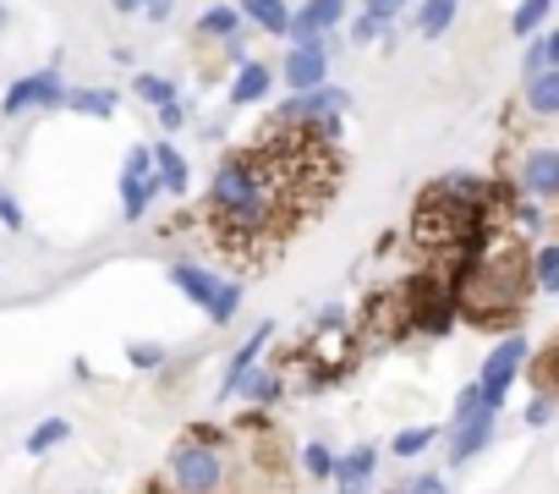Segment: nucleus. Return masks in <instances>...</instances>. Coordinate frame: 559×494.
<instances>
[{
    "instance_id": "9",
    "label": "nucleus",
    "mask_w": 559,
    "mask_h": 494,
    "mask_svg": "<svg viewBox=\"0 0 559 494\" xmlns=\"http://www.w3.org/2000/svg\"><path fill=\"white\" fill-rule=\"evenodd\" d=\"M274 78H286L292 94H308V89H324L330 83V45H292L286 61L274 67Z\"/></svg>"
},
{
    "instance_id": "40",
    "label": "nucleus",
    "mask_w": 559,
    "mask_h": 494,
    "mask_svg": "<svg viewBox=\"0 0 559 494\" xmlns=\"http://www.w3.org/2000/svg\"><path fill=\"white\" fill-rule=\"evenodd\" d=\"M154 121H159V127H165V132H170V138H176V132H181V127H187V105H181V99H176V105H165V110H154Z\"/></svg>"
},
{
    "instance_id": "20",
    "label": "nucleus",
    "mask_w": 559,
    "mask_h": 494,
    "mask_svg": "<svg viewBox=\"0 0 559 494\" xmlns=\"http://www.w3.org/2000/svg\"><path fill=\"white\" fill-rule=\"evenodd\" d=\"M241 28H247V23H241V12H236V7H209V12L198 17V28H192V34H198L203 45H225V39H236Z\"/></svg>"
},
{
    "instance_id": "43",
    "label": "nucleus",
    "mask_w": 559,
    "mask_h": 494,
    "mask_svg": "<svg viewBox=\"0 0 559 494\" xmlns=\"http://www.w3.org/2000/svg\"><path fill=\"white\" fill-rule=\"evenodd\" d=\"M143 494H176V489H170V483H148Z\"/></svg>"
},
{
    "instance_id": "15",
    "label": "nucleus",
    "mask_w": 559,
    "mask_h": 494,
    "mask_svg": "<svg viewBox=\"0 0 559 494\" xmlns=\"http://www.w3.org/2000/svg\"><path fill=\"white\" fill-rule=\"evenodd\" d=\"M269 89H274V67H269V61H258V56H247V61L236 67V78H230V105H236V110L263 105V99H269Z\"/></svg>"
},
{
    "instance_id": "46",
    "label": "nucleus",
    "mask_w": 559,
    "mask_h": 494,
    "mask_svg": "<svg viewBox=\"0 0 559 494\" xmlns=\"http://www.w3.org/2000/svg\"><path fill=\"white\" fill-rule=\"evenodd\" d=\"M390 494H395V489H390Z\"/></svg>"
},
{
    "instance_id": "32",
    "label": "nucleus",
    "mask_w": 559,
    "mask_h": 494,
    "mask_svg": "<svg viewBox=\"0 0 559 494\" xmlns=\"http://www.w3.org/2000/svg\"><path fill=\"white\" fill-rule=\"evenodd\" d=\"M384 34H395V28H379L368 12H357V17H352V28H346V39H352V45H379Z\"/></svg>"
},
{
    "instance_id": "44",
    "label": "nucleus",
    "mask_w": 559,
    "mask_h": 494,
    "mask_svg": "<svg viewBox=\"0 0 559 494\" xmlns=\"http://www.w3.org/2000/svg\"><path fill=\"white\" fill-rule=\"evenodd\" d=\"M12 23V12H7V0H0V28H7Z\"/></svg>"
},
{
    "instance_id": "37",
    "label": "nucleus",
    "mask_w": 559,
    "mask_h": 494,
    "mask_svg": "<svg viewBox=\"0 0 559 494\" xmlns=\"http://www.w3.org/2000/svg\"><path fill=\"white\" fill-rule=\"evenodd\" d=\"M121 176H154V154H148V143H132V149H127Z\"/></svg>"
},
{
    "instance_id": "21",
    "label": "nucleus",
    "mask_w": 559,
    "mask_h": 494,
    "mask_svg": "<svg viewBox=\"0 0 559 494\" xmlns=\"http://www.w3.org/2000/svg\"><path fill=\"white\" fill-rule=\"evenodd\" d=\"M455 12H461V0H423L417 17H412V28H417L423 39H444L450 23H455Z\"/></svg>"
},
{
    "instance_id": "27",
    "label": "nucleus",
    "mask_w": 559,
    "mask_h": 494,
    "mask_svg": "<svg viewBox=\"0 0 559 494\" xmlns=\"http://www.w3.org/2000/svg\"><path fill=\"white\" fill-rule=\"evenodd\" d=\"M132 94H138L143 105H154V110H165V105L181 99V89H176L170 78H159V72H138V78H132Z\"/></svg>"
},
{
    "instance_id": "8",
    "label": "nucleus",
    "mask_w": 559,
    "mask_h": 494,
    "mask_svg": "<svg viewBox=\"0 0 559 494\" xmlns=\"http://www.w3.org/2000/svg\"><path fill=\"white\" fill-rule=\"evenodd\" d=\"M515 192L532 203H559V143H532L515 165Z\"/></svg>"
},
{
    "instance_id": "14",
    "label": "nucleus",
    "mask_w": 559,
    "mask_h": 494,
    "mask_svg": "<svg viewBox=\"0 0 559 494\" xmlns=\"http://www.w3.org/2000/svg\"><path fill=\"white\" fill-rule=\"evenodd\" d=\"M165 281L203 314L209 303H214V292H219V275L214 270H203V264H192V259H170V270H165Z\"/></svg>"
},
{
    "instance_id": "4",
    "label": "nucleus",
    "mask_w": 559,
    "mask_h": 494,
    "mask_svg": "<svg viewBox=\"0 0 559 494\" xmlns=\"http://www.w3.org/2000/svg\"><path fill=\"white\" fill-rule=\"evenodd\" d=\"M225 478H230V450H214V445H198V439H176L170 456H165V483L176 494H225Z\"/></svg>"
},
{
    "instance_id": "19",
    "label": "nucleus",
    "mask_w": 559,
    "mask_h": 494,
    "mask_svg": "<svg viewBox=\"0 0 559 494\" xmlns=\"http://www.w3.org/2000/svg\"><path fill=\"white\" fill-rule=\"evenodd\" d=\"M526 270H532V292L559 297V242H537L526 254Z\"/></svg>"
},
{
    "instance_id": "45",
    "label": "nucleus",
    "mask_w": 559,
    "mask_h": 494,
    "mask_svg": "<svg viewBox=\"0 0 559 494\" xmlns=\"http://www.w3.org/2000/svg\"><path fill=\"white\" fill-rule=\"evenodd\" d=\"M83 494H99V489H83Z\"/></svg>"
},
{
    "instance_id": "22",
    "label": "nucleus",
    "mask_w": 559,
    "mask_h": 494,
    "mask_svg": "<svg viewBox=\"0 0 559 494\" xmlns=\"http://www.w3.org/2000/svg\"><path fill=\"white\" fill-rule=\"evenodd\" d=\"M537 121H548V116H559V72H537V78H526V99H521Z\"/></svg>"
},
{
    "instance_id": "28",
    "label": "nucleus",
    "mask_w": 559,
    "mask_h": 494,
    "mask_svg": "<svg viewBox=\"0 0 559 494\" xmlns=\"http://www.w3.org/2000/svg\"><path fill=\"white\" fill-rule=\"evenodd\" d=\"M444 439V428H433V423H423V428H401L395 439H390V456H401V461H412V456H423V450H433Z\"/></svg>"
},
{
    "instance_id": "11",
    "label": "nucleus",
    "mask_w": 559,
    "mask_h": 494,
    "mask_svg": "<svg viewBox=\"0 0 559 494\" xmlns=\"http://www.w3.org/2000/svg\"><path fill=\"white\" fill-rule=\"evenodd\" d=\"M346 23V0H302V7L292 12V45H319L330 39L335 28Z\"/></svg>"
},
{
    "instance_id": "23",
    "label": "nucleus",
    "mask_w": 559,
    "mask_h": 494,
    "mask_svg": "<svg viewBox=\"0 0 559 494\" xmlns=\"http://www.w3.org/2000/svg\"><path fill=\"white\" fill-rule=\"evenodd\" d=\"M154 198H159V181L154 176H121V214L127 220H143Z\"/></svg>"
},
{
    "instance_id": "33",
    "label": "nucleus",
    "mask_w": 559,
    "mask_h": 494,
    "mask_svg": "<svg viewBox=\"0 0 559 494\" xmlns=\"http://www.w3.org/2000/svg\"><path fill=\"white\" fill-rule=\"evenodd\" d=\"M395 494H450V483H444V472H412Z\"/></svg>"
},
{
    "instance_id": "12",
    "label": "nucleus",
    "mask_w": 559,
    "mask_h": 494,
    "mask_svg": "<svg viewBox=\"0 0 559 494\" xmlns=\"http://www.w3.org/2000/svg\"><path fill=\"white\" fill-rule=\"evenodd\" d=\"M379 478V445H352L346 456H335V494H368Z\"/></svg>"
},
{
    "instance_id": "41",
    "label": "nucleus",
    "mask_w": 559,
    "mask_h": 494,
    "mask_svg": "<svg viewBox=\"0 0 559 494\" xmlns=\"http://www.w3.org/2000/svg\"><path fill=\"white\" fill-rule=\"evenodd\" d=\"M170 12H176V0H143V17L148 23H170Z\"/></svg>"
},
{
    "instance_id": "42",
    "label": "nucleus",
    "mask_w": 559,
    "mask_h": 494,
    "mask_svg": "<svg viewBox=\"0 0 559 494\" xmlns=\"http://www.w3.org/2000/svg\"><path fill=\"white\" fill-rule=\"evenodd\" d=\"M110 7H116L121 17H143V0H110Z\"/></svg>"
},
{
    "instance_id": "2",
    "label": "nucleus",
    "mask_w": 559,
    "mask_h": 494,
    "mask_svg": "<svg viewBox=\"0 0 559 494\" xmlns=\"http://www.w3.org/2000/svg\"><path fill=\"white\" fill-rule=\"evenodd\" d=\"M526 297H532V270H526V247H515V242H493L455 281V314L477 330L510 325L526 308Z\"/></svg>"
},
{
    "instance_id": "16",
    "label": "nucleus",
    "mask_w": 559,
    "mask_h": 494,
    "mask_svg": "<svg viewBox=\"0 0 559 494\" xmlns=\"http://www.w3.org/2000/svg\"><path fill=\"white\" fill-rule=\"evenodd\" d=\"M148 154H154V181H159V192H170V198H187V192H192V170H187L181 149L165 138V143H148Z\"/></svg>"
},
{
    "instance_id": "1",
    "label": "nucleus",
    "mask_w": 559,
    "mask_h": 494,
    "mask_svg": "<svg viewBox=\"0 0 559 494\" xmlns=\"http://www.w3.org/2000/svg\"><path fill=\"white\" fill-rule=\"evenodd\" d=\"M203 225H209V242L230 264L252 270V264H269L280 247L292 242V231L302 220H297V209L286 203L280 181L263 170V160L252 149H230L209 170Z\"/></svg>"
},
{
    "instance_id": "31",
    "label": "nucleus",
    "mask_w": 559,
    "mask_h": 494,
    "mask_svg": "<svg viewBox=\"0 0 559 494\" xmlns=\"http://www.w3.org/2000/svg\"><path fill=\"white\" fill-rule=\"evenodd\" d=\"M165 363H170V352L159 341H132L127 346V368H138V374H159Z\"/></svg>"
},
{
    "instance_id": "38",
    "label": "nucleus",
    "mask_w": 559,
    "mask_h": 494,
    "mask_svg": "<svg viewBox=\"0 0 559 494\" xmlns=\"http://www.w3.org/2000/svg\"><path fill=\"white\" fill-rule=\"evenodd\" d=\"M0 225H7V231H23L28 225V214H23V203L7 192V187H0Z\"/></svg>"
},
{
    "instance_id": "13",
    "label": "nucleus",
    "mask_w": 559,
    "mask_h": 494,
    "mask_svg": "<svg viewBox=\"0 0 559 494\" xmlns=\"http://www.w3.org/2000/svg\"><path fill=\"white\" fill-rule=\"evenodd\" d=\"M236 401H247L252 412H269V407H280L286 401V368L280 363H252V374L241 379V390H236Z\"/></svg>"
},
{
    "instance_id": "10",
    "label": "nucleus",
    "mask_w": 559,
    "mask_h": 494,
    "mask_svg": "<svg viewBox=\"0 0 559 494\" xmlns=\"http://www.w3.org/2000/svg\"><path fill=\"white\" fill-rule=\"evenodd\" d=\"M269 341H274V319H263L230 357H225V368H219V390H214V401H236V390H241V379L252 374V363L269 352Z\"/></svg>"
},
{
    "instance_id": "5",
    "label": "nucleus",
    "mask_w": 559,
    "mask_h": 494,
    "mask_svg": "<svg viewBox=\"0 0 559 494\" xmlns=\"http://www.w3.org/2000/svg\"><path fill=\"white\" fill-rule=\"evenodd\" d=\"M526 363H532V346H526V336L510 330V336L483 357V368H477V390H483V401L504 412V396H510V385L526 374Z\"/></svg>"
},
{
    "instance_id": "34",
    "label": "nucleus",
    "mask_w": 559,
    "mask_h": 494,
    "mask_svg": "<svg viewBox=\"0 0 559 494\" xmlns=\"http://www.w3.org/2000/svg\"><path fill=\"white\" fill-rule=\"evenodd\" d=\"M362 12H368L379 28H395V17H406V0H362Z\"/></svg>"
},
{
    "instance_id": "39",
    "label": "nucleus",
    "mask_w": 559,
    "mask_h": 494,
    "mask_svg": "<svg viewBox=\"0 0 559 494\" xmlns=\"http://www.w3.org/2000/svg\"><path fill=\"white\" fill-rule=\"evenodd\" d=\"M187 439L214 445V450H230V439H225V428H219V423H192V428H187Z\"/></svg>"
},
{
    "instance_id": "6",
    "label": "nucleus",
    "mask_w": 559,
    "mask_h": 494,
    "mask_svg": "<svg viewBox=\"0 0 559 494\" xmlns=\"http://www.w3.org/2000/svg\"><path fill=\"white\" fill-rule=\"evenodd\" d=\"M61 99H67V83H61V61H50V67H39V72H28V78H17L7 94H0V116H28V110H61Z\"/></svg>"
},
{
    "instance_id": "18",
    "label": "nucleus",
    "mask_w": 559,
    "mask_h": 494,
    "mask_svg": "<svg viewBox=\"0 0 559 494\" xmlns=\"http://www.w3.org/2000/svg\"><path fill=\"white\" fill-rule=\"evenodd\" d=\"M116 105H121L116 89H67V99H61V110H72V116H94V121H110Z\"/></svg>"
},
{
    "instance_id": "17",
    "label": "nucleus",
    "mask_w": 559,
    "mask_h": 494,
    "mask_svg": "<svg viewBox=\"0 0 559 494\" xmlns=\"http://www.w3.org/2000/svg\"><path fill=\"white\" fill-rule=\"evenodd\" d=\"M236 12L258 34H274V39L292 34V7H286V0H236Z\"/></svg>"
},
{
    "instance_id": "24",
    "label": "nucleus",
    "mask_w": 559,
    "mask_h": 494,
    "mask_svg": "<svg viewBox=\"0 0 559 494\" xmlns=\"http://www.w3.org/2000/svg\"><path fill=\"white\" fill-rule=\"evenodd\" d=\"M67 439H72V423H67V417H45V423L28 428L23 450H28V456H50V450H61Z\"/></svg>"
},
{
    "instance_id": "25",
    "label": "nucleus",
    "mask_w": 559,
    "mask_h": 494,
    "mask_svg": "<svg viewBox=\"0 0 559 494\" xmlns=\"http://www.w3.org/2000/svg\"><path fill=\"white\" fill-rule=\"evenodd\" d=\"M548 17H554V0H521V7L510 12V34L515 39H537Z\"/></svg>"
},
{
    "instance_id": "30",
    "label": "nucleus",
    "mask_w": 559,
    "mask_h": 494,
    "mask_svg": "<svg viewBox=\"0 0 559 494\" xmlns=\"http://www.w3.org/2000/svg\"><path fill=\"white\" fill-rule=\"evenodd\" d=\"M297 461H302V472H308V478H319V483H330V478H335V450H330L324 439H308V445L297 450Z\"/></svg>"
},
{
    "instance_id": "36",
    "label": "nucleus",
    "mask_w": 559,
    "mask_h": 494,
    "mask_svg": "<svg viewBox=\"0 0 559 494\" xmlns=\"http://www.w3.org/2000/svg\"><path fill=\"white\" fill-rule=\"evenodd\" d=\"M554 407H559V396L537 390V396H532V407H526V428H548V423H554Z\"/></svg>"
},
{
    "instance_id": "35",
    "label": "nucleus",
    "mask_w": 559,
    "mask_h": 494,
    "mask_svg": "<svg viewBox=\"0 0 559 494\" xmlns=\"http://www.w3.org/2000/svg\"><path fill=\"white\" fill-rule=\"evenodd\" d=\"M510 220H515L521 231H543V203H532V198H510Z\"/></svg>"
},
{
    "instance_id": "3",
    "label": "nucleus",
    "mask_w": 559,
    "mask_h": 494,
    "mask_svg": "<svg viewBox=\"0 0 559 494\" xmlns=\"http://www.w3.org/2000/svg\"><path fill=\"white\" fill-rule=\"evenodd\" d=\"M346 105H352V94H346V89H335V83H324V89L292 94V99L280 105L269 121H280V127H297V132H308V138H319V143H335V149H341V132H346Z\"/></svg>"
},
{
    "instance_id": "29",
    "label": "nucleus",
    "mask_w": 559,
    "mask_h": 494,
    "mask_svg": "<svg viewBox=\"0 0 559 494\" xmlns=\"http://www.w3.org/2000/svg\"><path fill=\"white\" fill-rule=\"evenodd\" d=\"M236 314H241V281H219V292H214V303L203 308V319H209L214 330H225Z\"/></svg>"
},
{
    "instance_id": "26",
    "label": "nucleus",
    "mask_w": 559,
    "mask_h": 494,
    "mask_svg": "<svg viewBox=\"0 0 559 494\" xmlns=\"http://www.w3.org/2000/svg\"><path fill=\"white\" fill-rule=\"evenodd\" d=\"M521 72H526V78H537V72H559V28H548V34H537V39L526 45Z\"/></svg>"
},
{
    "instance_id": "7",
    "label": "nucleus",
    "mask_w": 559,
    "mask_h": 494,
    "mask_svg": "<svg viewBox=\"0 0 559 494\" xmlns=\"http://www.w3.org/2000/svg\"><path fill=\"white\" fill-rule=\"evenodd\" d=\"M493 428H499V412L493 407H472V412H450V467H466L472 456H483L493 445Z\"/></svg>"
}]
</instances>
